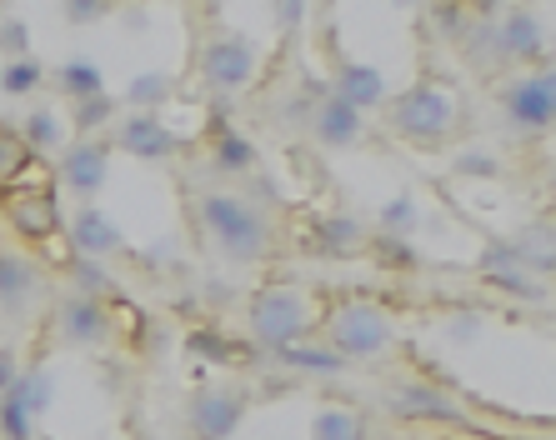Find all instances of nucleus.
Here are the masks:
<instances>
[{
	"label": "nucleus",
	"instance_id": "1",
	"mask_svg": "<svg viewBox=\"0 0 556 440\" xmlns=\"http://www.w3.org/2000/svg\"><path fill=\"white\" fill-rule=\"evenodd\" d=\"M195 220H201L211 246L231 266H261L271 256V241H276L271 220H266V210L241 200L236 191H201L195 195Z\"/></svg>",
	"mask_w": 556,
	"mask_h": 440
},
{
	"label": "nucleus",
	"instance_id": "2",
	"mask_svg": "<svg viewBox=\"0 0 556 440\" xmlns=\"http://www.w3.org/2000/svg\"><path fill=\"white\" fill-rule=\"evenodd\" d=\"M311 325H316V315H311V300L301 285H266L247 300V331L266 350H286L306 340Z\"/></svg>",
	"mask_w": 556,
	"mask_h": 440
},
{
	"label": "nucleus",
	"instance_id": "3",
	"mask_svg": "<svg viewBox=\"0 0 556 440\" xmlns=\"http://www.w3.org/2000/svg\"><path fill=\"white\" fill-rule=\"evenodd\" d=\"M326 346L337 350L341 361H376L396 346V321L387 315V306L376 300H346L326 315Z\"/></svg>",
	"mask_w": 556,
	"mask_h": 440
},
{
	"label": "nucleus",
	"instance_id": "4",
	"mask_svg": "<svg viewBox=\"0 0 556 440\" xmlns=\"http://www.w3.org/2000/svg\"><path fill=\"white\" fill-rule=\"evenodd\" d=\"M456 116H462L456 95H446L441 86H427V80L412 86V91H402L396 101H387V126L412 145L446 141V135L456 130Z\"/></svg>",
	"mask_w": 556,
	"mask_h": 440
},
{
	"label": "nucleus",
	"instance_id": "5",
	"mask_svg": "<svg viewBox=\"0 0 556 440\" xmlns=\"http://www.w3.org/2000/svg\"><path fill=\"white\" fill-rule=\"evenodd\" d=\"M256 70H261V51L236 30H220V36H211L201 46V80L211 91H241V86L256 80Z\"/></svg>",
	"mask_w": 556,
	"mask_h": 440
},
{
	"label": "nucleus",
	"instance_id": "6",
	"mask_svg": "<svg viewBox=\"0 0 556 440\" xmlns=\"http://www.w3.org/2000/svg\"><path fill=\"white\" fill-rule=\"evenodd\" d=\"M247 411H251V401L241 390L201 386L186 401V430H191V440H231L241 430V420H247Z\"/></svg>",
	"mask_w": 556,
	"mask_h": 440
},
{
	"label": "nucleus",
	"instance_id": "7",
	"mask_svg": "<svg viewBox=\"0 0 556 440\" xmlns=\"http://www.w3.org/2000/svg\"><path fill=\"white\" fill-rule=\"evenodd\" d=\"M502 111H506V120H511L521 135H542V130H552L556 76L546 70V65H542V70H531V76H517L502 91Z\"/></svg>",
	"mask_w": 556,
	"mask_h": 440
},
{
	"label": "nucleus",
	"instance_id": "8",
	"mask_svg": "<svg viewBox=\"0 0 556 440\" xmlns=\"http://www.w3.org/2000/svg\"><path fill=\"white\" fill-rule=\"evenodd\" d=\"M105 176H111V141H101V135H76V141L61 151V185L71 195H80L86 206L101 195Z\"/></svg>",
	"mask_w": 556,
	"mask_h": 440
},
{
	"label": "nucleus",
	"instance_id": "9",
	"mask_svg": "<svg viewBox=\"0 0 556 440\" xmlns=\"http://www.w3.org/2000/svg\"><path fill=\"white\" fill-rule=\"evenodd\" d=\"M387 405L396 420H416V426H471V415L462 411L456 396H446V390H437V386H421V380L396 386L387 396Z\"/></svg>",
	"mask_w": 556,
	"mask_h": 440
},
{
	"label": "nucleus",
	"instance_id": "10",
	"mask_svg": "<svg viewBox=\"0 0 556 440\" xmlns=\"http://www.w3.org/2000/svg\"><path fill=\"white\" fill-rule=\"evenodd\" d=\"M481 36H492L496 65H531V61H542V51H546L542 21L531 11H521V5L502 11V21H496L492 30H481Z\"/></svg>",
	"mask_w": 556,
	"mask_h": 440
},
{
	"label": "nucleus",
	"instance_id": "11",
	"mask_svg": "<svg viewBox=\"0 0 556 440\" xmlns=\"http://www.w3.org/2000/svg\"><path fill=\"white\" fill-rule=\"evenodd\" d=\"M116 145L136 160H170L186 141L161 116H136V111H130V116L116 120Z\"/></svg>",
	"mask_w": 556,
	"mask_h": 440
},
{
	"label": "nucleus",
	"instance_id": "12",
	"mask_svg": "<svg viewBox=\"0 0 556 440\" xmlns=\"http://www.w3.org/2000/svg\"><path fill=\"white\" fill-rule=\"evenodd\" d=\"M55 331H61L65 346H76V350L105 346V340H111V315H105V300H86V296L61 300Z\"/></svg>",
	"mask_w": 556,
	"mask_h": 440
},
{
	"label": "nucleus",
	"instance_id": "13",
	"mask_svg": "<svg viewBox=\"0 0 556 440\" xmlns=\"http://www.w3.org/2000/svg\"><path fill=\"white\" fill-rule=\"evenodd\" d=\"M65 231H71V246H76L80 260H101V256H116L121 246H126V235H121V225L105 210L96 206H80L76 216L65 220Z\"/></svg>",
	"mask_w": 556,
	"mask_h": 440
},
{
	"label": "nucleus",
	"instance_id": "14",
	"mask_svg": "<svg viewBox=\"0 0 556 440\" xmlns=\"http://www.w3.org/2000/svg\"><path fill=\"white\" fill-rule=\"evenodd\" d=\"M40 266L15 250H0V315H26L40 296Z\"/></svg>",
	"mask_w": 556,
	"mask_h": 440
},
{
	"label": "nucleus",
	"instance_id": "15",
	"mask_svg": "<svg viewBox=\"0 0 556 440\" xmlns=\"http://www.w3.org/2000/svg\"><path fill=\"white\" fill-rule=\"evenodd\" d=\"M337 95L341 105H351L356 116H366V111H381V105L391 101V91H387V76L376 70V65H362V61H346L337 70Z\"/></svg>",
	"mask_w": 556,
	"mask_h": 440
},
{
	"label": "nucleus",
	"instance_id": "16",
	"mask_svg": "<svg viewBox=\"0 0 556 440\" xmlns=\"http://www.w3.org/2000/svg\"><path fill=\"white\" fill-rule=\"evenodd\" d=\"M366 130V116H356L351 105H341L337 95H326L316 111H311V135H316V145H326V151H346V145L362 141Z\"/></svg>",
	"mask_w": 556,
	"mask_h": 440
},
{
	"label": "nucleus",
	"instance_id": "17",
	"mask_svg": "<svg viewBox=\"0 0 556 440\" xmlns=\"http://www.w3.org/2000/svg\"><path fill=\"white\" fill-rule=\"evenodd\" d=\"M11 225H15V235H26V241L55 235V225H61V200H55V191H21L11 200Z\"/></svg>",
	"mask_w": 556,
	"mask_h": 440
},
{
	"label": "nucleus",
	"instance_id": "18",
	"mask_svg": "<svg viewBox=\"0 0 556 440\" xmlns=\"http://www.w3.org/2000/svg\"><path fill=\"white\" fill-rule=\"evenodd\" d=\"M15 135H21V145H26L30 156H55L71 141V126H65L61 111H30L26 126L15 130Z\"/></svg>",
	"mask_w": 556,
	"mask_h": 440
},
{
	"label": "nucleus",
	"instance_id": "19",
	"mask_svg": "<svg viewBox=\"0 0 556 440\" xmlns=\"http://www.w3.org/2000/svg\"><path fill=\"white\" fill-rule=\"evenodd\" d=\"M21 411L36 420V415H46L51 411V401H55V376H51V365H21V376H15V386L5 390Z\"/></svg>",
	"mask_w": 556,
	"mask_h": 440
},
{
	"label": "nucleus",
	"instance_id": "20",
	"mask_svg": "<svg viewBox=\"0 0 556 440\" xmlns=\"http://www.w3.org/2000/svg\"><path fill=\"white\" fill-rule=\"evenodd\" d=\"M276 361H281L286 371H296V376H341V371H346V361H341L331 346H306V340L276 350Z\"/></svg>",
	"mask_w": 556,
	"mask_h": 440
},
{
	"label": "nucleus",
	"instance_id": "21",
	"mask_svg": "<svg viewBox=\"0 0 556 440\" xmlns=\"http://www.w3.org/2000/svg\"><path fill=\"white\" fill-rule=\"evenodd\" d=\"M51 86H55L61 95H71V101H91V95H105L101 65L86 61V55H76V61H65L61 70L51 76Z\"/></svg>",
	"mask_w": 556,
	"mask_h": 440
},
{
	"label": "nucleus",
	"instance_id": "22",
	"mask_svg": "<svg viewBox=\"0 0 556 440\" xmlns=\"http://www.w3.org/2000/svg\"><path fill=\"white\" fill-rule=\"evenodd\" d=\"M311 440H366V420L362 411H346V405H326L311 420Z\"/></svg>",
	"mask_w": 556,
	"mask_h": 440
},
{
	"label": "nucleus",
	"instance_id": "23",
	"mask_svg": "<svg viewBox=\"0 0 556 440\" xmlns=\"http://www.w3.org/2000/svg\"><path fill=\"white\" fill-rule=\"evenodd\" d=\"M211 166L226 170V176H247L256 166V145L247 135H236V130H220L216 145H211Z\"/></svg>",
	"mask_w": 556,
	"mask_h": 440
},
{
	"label": "nucleus",
	"instance_id": "24",
	"mask_svg": "<svg viewBox=\"0 0 556 440\" xmlns=\"http://www.w3.org/2000/svg\"><path fill=\"white\" fill-rule=\"evenodd\" d=\"M321 246L331 250V256H362V250L371 246V235H366V225L356 216H337L321 225Z\"/></svg>",
	"mask_w": 556,
	"mask_h": 440
},
{
	"label": "nucleus",
	"instance_id": "25",
	"mask_svg": "<svg viewBox=\"0 0 556 440\" xmlns=\"http://www.w3.org/2000/svg\"><path fill=\"white\" fill-rule=\"evenodd\" d=\"M170 101V76L166 70H146V76H136L126 86V105L136 111V116H155V105Z\"/></svg>",
	"mask_w": 556,
	"mask_h": 440
},
{
	"label": "nucleus",
	"instance_id": "26",
	"mask_svg": "<svg viewBox=\"0 0 556 440\" xmlns=\"http://www.w3.org/2000/svg\"><path fill=\"white\" fill-rule=\"evenodd\" d=\"M416 220H421L416 200L412 195H396V200H387V206L376 210V231L387 235V241H406V235L416 231Z\"/></svg>",
	"mask_w": 556,
	"mask_h": 440
},
{
	"label": "nucleus",
	"instance_id": "27",
	"mask_svg": "<svg viewBox=\"0 0 556 440\" xmlns=\"http://www.w3.org/2000/svg\"><path fill=\"white\" fill-rule=\"evenodd\" d=\"M40 86H46L40 61H5L0 65V91L5 95H36Z\"/></svg>",
	"mask_w": 556,
	"mask_h": 440
},
{
	"label": "nucleus",
	"instance_id": "28",
	"mask_svg": "<svg viewBox=\"0 0 556 440\" xmlns=\"http://www.w3.org/2000/svg\"><path fill=\"white\" fill-rule=\"evenodd\" d=\"M111 116H116V101H111V95H91V101H76L71 130H76V135H96V130H105Z\"/></svg>",
	"mask_w": 556,
	"mask_h": 440
},
{
	"label": "nucleus",
	"instance_id": "29",
	"mask_svg": "<svg viewBox=\"0 0 556 440\" xmlns=\"http://www.w3.org/2000/svg\"><path fill=\"white\" fill-rule=\"evenodd\" d=\"M0 55L5 61H30V30L21 15H0Z\"/></svg>",
	"mask_w": 556,
	"mask_h": 440
},
{
	"label": "nucleus",
	"instance_id": "30",
	"mask_svg": "<svg viewBox=\"0 0 556 440\" xmlns=\"http://www.w3.org/2000/svg\"><path fill=\"white\" fill-rule=\"evenodd\" d=\"M26 160H30V151H26V145H21V135H15L11 126H0V185H5V181H15Z\"/></svg>",
	"mask_w": 556,
	"mask_h": 440
},
{
	"label": "nucleus",
	"instance_id": "31",
	"mask_svg": "<svg viewBox=\"0 0 556 440\" xmlns=\"http://www.w3.org/2000/svg\"><path fill=\"white\" fill-rule=\"evenodd\" d=\"M105 290H111V275H105L101 260H80V256H76V296L101 300Z\"/></svg>",
	"mask_w": 556,
	"mask_h": 440
},
{
	"label": "nucleus",
	"instance_id": "32",
	"mask_svg": "<svg viewBox=\"0 0 556 440\" xmlns=\"http://www.w3.org/2000/svg\"><path fill=\"white\" fill-rule=\"evenodd\" d=\"M0 436H5V440H30V436H36V420H30V415L21 411L11 396H0Z\"/></svg>",
	"mask_w": 556,
	"mask_h": 440
},
{
	"label": "nucleus",
	"instance_id": "33",
	"mask_svg": "<svg viewBox=\"0 0 556 440\" xmlns=\"http://www.w3.org/2000/svg\"><path fill=\"white\" fill-rule=\"evenodd\" d=\"M186 350H191V355H201V361H231V355H226V340L220 336H206V331H195L191 340H186Z\"/></svg>",
	"mask_w": 556,
	"mask_h": 440
},
{
	"label": "nucleus",
	"instance_id": "34",
	"mask_svg": "<svg viewBox=\"0 0 556 440\" xmlns=\"http://www.w3.org/2000/svg\"><path fill=\"white\" fill-rule=\"evenodd\" d=\"M456 176H496V160L486 156V151H462V156L452 160Z\"/></svg>",
	"mask_w": 556,
	"mask_h": 440
},
{
	"label": "nucleus",
	"instance_id": "35",
	"mask_svg": "<svg viewBox=\"0 0 556 440\" xmlns=\"http://www.w3.org/2000/svg\"><path fill=\"white\" fill-rule=\"evenodd\" d=\"M65 21L71 26H96V21H105V5H65Z\"/></svg>",
	"mask_w": 556,
	"mask_h": 440
},
{
	"label": "nucleus",
	"instance_id": "36",
	"mask_svg": "<svg viewBox=\"0 0 556 440\" xmlns=\"http://www.w3.org/2000/svg\"><path fill=\"white\" fill-rule=\"evenodd\" d=\"M15 376H21V361H15V350L0 346V396L15 386Z\"/></svg>",
	"mask_w": 556,
	"mask_h": 440
}]
</instances>
